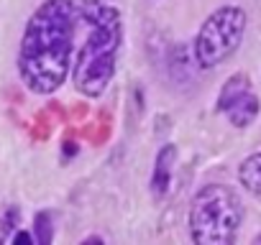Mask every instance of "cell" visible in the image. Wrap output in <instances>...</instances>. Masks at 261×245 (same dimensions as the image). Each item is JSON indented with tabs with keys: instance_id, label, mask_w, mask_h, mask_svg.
I'll return each instance as SVG.
<instances>
[{
	"instance_id": "6da1fadb",
	"label": "cell",
	"mask_w": 261,
	"mask_h": 245,
	"mask_svg": "<svg viewBox=\"0 0 261 245\" xmlns=\"http://www.w3.org/2000/svg\"><path fill=\"white\" fill-rule=\"evenodd\" d=\"M77 21L80 6L72 0H46L36 8L18 56V69L29 89L39 95L59 89L72 64Z\"/></svg>"
},
{
	"instance_id": "7a4b0ae2",
	"label": "cell",
	"mask_w": 261,
	"mask_h": 245,
	"mask_svg": "<svg viewBox=\"0 0 261 245\" xmlns=\"http://www.w3.org/2000/svg\"><path fill=\"white\" fill-rule=\"evenodd\" d=\"M80 18L87 23V39L74 64V87L87 97H97L105 92L115 72L120 46V13L108 0H82Z\"/></svg>"
},
{
	"instance_id": "3957f363",
	"label": "cell",
	"mask_w": 261,
	"mask_h": 245,
	"mask_svg": "<svg viewBox=\"0 0 261 245\" xmlns=\"http://www.w3.org/2000/svg\"><path fill=\"white\" fill-rule=\"evenodd\" d=\"M241 225V204L236 194L220 184L200 189L190 207V232L200 245H228Z\"/></svg>"
},
{
	"instance_id": "277c9868",
	"label": "cell",
	"mask_w": 261,
	"mask_h": 245,
	"mask_svg": "<svg viewBox=\"0 0 261 245\" xmlns=\"http://www.w3.org/2000/svg\"><path fill=\"white\" fill-rule=\"evenodd\" d=\"M243 34H246V13L241 8L225 6V8L215 11L202 23V28L195 39L197 64L210 69V67L225 62L243 41Z\"/></svg>"
},
{
	"instance_id": "5b68a950",
	"label": "cell",
	"mask_w": 261,
	"mask_h": 245,
	"mask_svg": "<svg viewBox=\"0 0 261 245\" xmlns=\"http://www.w3.org/2000/svg\"><path fill=\"white\" fill-rule=\"evenodd\" d=\"M174 156H177V148L169 143L159 151L156 156V166H154V176H151V192L156 197H164L167 189H169V181H172V166H174Z\"/></svg>"
},
{
	"instance_id": "8992f818",
	"label": "cell",
	"mask_w": 261,
	"mask_h": 245,
	"mask_svg": "<svg viewBox=\"0 0 261 245\" xmlns=\"http://www.w3.org/2000/svg\"><path fill=\"white\" fill-rule=\"evenodd\" d=\"M225 115H228V120L233 122L236 128H246L248 122L256 117V112H258V102H256V95L248 89V92H243L238 100H233L225 110H223Z\"/></svg>"
},
{
	"instance_id": "52a82bcc",
	"label": "cell",
	"mask_w": 261,
	"mask_h": 245,
	"mask_svg": "<svg viewBox=\"0 0 261 245\" xmlns=\"http://www.w3.org/2000/svg\"><path fill=\"white\" fill-rule=\"evenodd\" d=\"M238 179L251 194H261V154H253L241 164Z\"/></svg>"
},
{
	"instance_id": "ba28073f",
	"label": "cell",
	"mask_w": 261,
	"mask_h": 245,
	"mask_svg": "<svg viewBox=\"0 0 261 245\" xmlns=\"http://www.w3.org/2000/svg\"><path fill=\"white\" fill-rule=\"evenodd\" d=\"M251 89V82H248V77L246 74H233L225 84H223V89H220V97H218V110H225L233 100H238L243 92H248Z\"/></svg>"
},
{
	"instance_id": "9c48e42d",
	"label": "cell",
	"mask_w": 261,
	"mask_h": 245,
	"mask_svg": "<svg viewBox=\"0 0 261 245\" xmlns=\"http://www.w3.org/2000/svg\"><path fill=\"white\" fill-rule=\"evenodd\" d=\"M16 222H18V209L16 207L0 209V240H6L11 235V230L16 227Z\"/></svg>"
},
{
	"instance_id": "30bf717a",
	"label": "cell",
	"mask_w": 261,
	"mask_h": 245,
	"mask_svg": "<svg viewBox=\"0 0 261 245\" xmlns=\"http://www.w3.org/2000/svg\"><path fill=\"white\" fill-rule=\"evenodd\" d=\"M36 232H39V242H49L51 240V225H49V215L46 212H41L39 217H36Z\"/></svg>"
},
{
	"instance_id": "8fae6325",
	"label": "cell",
	"mask_w": 261,
	"mask_h": 245,
	"mask_svg": "<svg viewBox=\"0 0 261 245\" xmlns=\"http://www.w3.org/2000/svg\"><path fill=\"white\" fill-rule=\"evenodd\" d=\"M13 242H26V245H29V242H31V237H29L26 232H18V235H13Z\"/></svg>"
}]
</instances>
